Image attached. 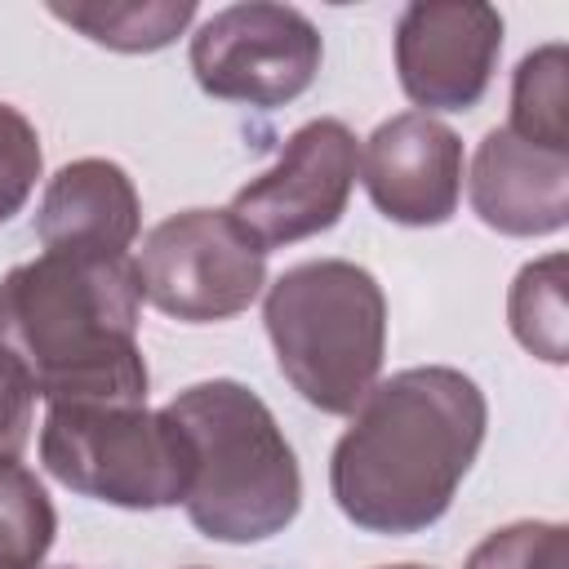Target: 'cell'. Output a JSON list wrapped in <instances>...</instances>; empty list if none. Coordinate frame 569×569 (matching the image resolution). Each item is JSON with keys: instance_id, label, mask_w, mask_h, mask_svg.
Returning <instances> with one entry per match:
<instances>
[{"instance_id": "cell-1", "label": "cell", "mask_w": 569, "mask_h": 569, "mask_svg": "<svg viewBox=\"0 0 569 569\" xmlns=\"http://www.w3.org/2000/svg\"><path fill=\"white\" fill-rule=\"evenodd\" d=\"M485 427L489 405L471 373L453 365L400 369L356 405L329 458V493L365 533H427L467 480Z\"/></svg>"}, {"instance_id": "cell-2", "label": "cell", "mask_w": 569, "mask_h": 569, "mask_svg": "<svg viewBox=\"0 0 569 569\" xmlns=\"http://www.w3.org/2000/svg\"><path fill=\"white\" fill-rule=\"evenodd\" d=\"M133 258L40 253L0 280V365L44 405H147Z\"/></svg>"}, {"instance_id": "cell-3", "label": "cell", "mask_w": 569, "mask_h": 569, "mask_svg": "<svg viewBox=\"0 0 569 569\" xmlns=\"http://www.w3.org/2000/svg\"><path fill=\"white\" fill-rule=\"evenodd\" d=\"M164 413L191 445L187 520L213 542H267L302 507V471L276 413L236 378H209L178 391Z\"/></svg>"}, {"instance_id": "cell-4", "label": "cell", "mask_w": 569, "mask_h": 569, "mask_svg": "<svg viewBox=\"0 0 569 569\" xmlns=\"http://www.w3.org/2000/svg\"><path fill=\"white\" fill-rule=\"evenodd\" d=\"M262 325L284 382L320 413H356L387 356V298L369 267L311 258L280 271Z\"/></svg>"}, {"instance_id": "cell-5", "label": "cell", "mask_w": 569, "mask_h": 569, "mask_svg": "<svg viewBox=\"0 0 569 569\" xmlns=\"http://www.w3.org/2000/svg\"><path fill=\"white\" fill-rule=\"evenodd\" d=\"M40 462L71 493L124 511L178 507L191 485L182 427L147 405H49Z\"/></svg>"}, {"instance_id": "cell-6", "label": "cell", "mask_w": 569, "mask_h": 569, "mask_svg": "<svg viewBox=\"0 0 569 569\" xmlns=\"http://www.w3.org/2000/svg\"><path fill=\"white\" fill-rule=\"evenodd\" d=\"M142 298L187 325L249 311L267 284V249L227 209H182L142 236L133 258Z\"/></svg>"}, {"instance_id": "cell-7", "label": "cell", "mask_w": 569, "mask_h": 569, "mask_svg": "<svg viewBox=\"0 0 569 569\" xmlns=\"http://www.w3.org/2000/svg\"><path fill=\"white\" fill-rule=\"evenodd\" d=\"M325 44L293 4L244 0L204 18L191 36V76L209 98L244 107H284L311 89Z\"/></svg>"}, {"instance_id": "cell-8", "label": "cell", "mask_w": 569, "mask_h": 569, "mask_svg": "<svg viewBox=\"0 0 569 569\" xmlns=\"http://www.w3.org/2000/svg\"><path fill=\"white\" fill-rule=\"evenodd\" d=\"M360 173L356 133L333 120H307L280 147V160L231 196V218L271 253L307 236L329 231L351 200Z\"/></svg>"}, {"instance_id": "cell-9", "label": "cell", "mask_w": 569, "mask_h": 569, "mask_svg": "<svg viewBox=\"0 0 569 569\" xmlns=\"http://www.w3.org/2000/svg\"><path fill=\"white\" fill-rule=\"evenodd\" d=\"M502 53V13L476 0H413L396 18V76L405 98L431 111H471Z\"/></svg>"}, {"instance_id": "cell-10", "label": "cell", "mask_w": 569, "mask_h": 569, "mask_svg": "<svg viewBox=\"0 0 569 569\" xmlns=\"http://www.w3.org/2000/svg\"><path fill=\"white\" fill-rule=\"evenodd\" d=\"M373 209L400 227H440L462 200V138L422 111L382 120L360 151Z\"/></svg>"}, {"instance_id": "cell-11", "label": "cell", "mask_w": 569, "mask_h": 569, "mask_svg": "<svg viewBox=\"0 0 569 569\" xmlns=\"http://www.w3.org/2000/svg\"><path fill=\"white\" fill-rule=\"evenodd\" d=\"M467 196L476 218L498 236H556L569 222V151L533 147L498 124L471 156Z\"/></svg>"}, {"instance_id": "cell-12", "label": "cell", "mask_w": 569, "mask_h": 569, "mask_svg": "<svg viewBox=\"0 0 569 569\" xmlns=\"http://www.w3.org/2000/svg\"><path fill=\"white\" fill-rule=\"evenodd\" d=\"M142 227V200L133 178L102 156L62 164L40 196L36 236L44 253H102L129 258Z\"/></svg>"}, {"instance_id": "cell-13", "label": "cell", "mask_w": 569, "mask_h": 569, "mask_svg": "<svg viewBox=\"0 0 569 569\" xmlns=\"http://www.w3.org/2000/svg\"><path fill=\"white\" fill-rule=\"evenodd\" d=\"M49 13L102 49L156 53L191 27L196 0H71V4L53 0Z\"/></svg>"}, {"instance_id": "cell-14", "label": "cell", "mask_w": 569, "mask_h": 569, "mask_svg": "<svg viewBox=\"0 0 569 569\" xmlns=\"http://www.w3.org/2000/svg\"><path fill=\"white\" fill-rule=\"evenodd\" d=\"M507 129L533 147L569 151V49L560 40L538 44L516 62Z\"/></svg>"}, {"instance_id": "cell-15", "label": "cell", "mask_w": 569, "mask_h": 569, "mask_svg": "<svg viewBox=\"0 0 569 569\" xmlns=\"http://www.w3.org/2000/svg\"><path fill=\"white\" fill-rule=\"evenodd\" d=\"M507 325L516 342L547 360L565 365L569 360V316H565V253L533 258L516 271L511 293H507Z\"/></svg>"}, {"instance_id": "cell-16", "label": "cell", "mask_w": 569, "mask_h": 569, "mask_svg": "<svg viewBox=\"0 0 569 569\" xmlns=\"http://www.w3.org/2000/svg\"><path fill=\"white\" fill-rule=\"evenodd\" d=\"M58 538V511L18 458H0V569H40Z\"/></svg>"}, {"instance_id": "cell-17", "label": "cell", "mask_w": 569, "mask_h": 569, "mask_svg": "<svg viewBox=\"0 0 569 569\" xmlns=\"http://www.w3.org/2000/svg\"><path fill=\"white\" fill-rule=\"evenodd\" d=\"M462 569H569V529L560 520H516L471 547Z\"/></svg>"}, {"instance_id": "cell-18", "label": "cell", "mask_w": 569, "mask_h": 569, "mask_svg": "<svg viewBox=\"0 0 569 569\" xmlns=\"http://www.w3.org/2000/svg\"><path fill=\"white\" fill-rule=\"evenodd\" d=\"M40 169H44V151H40L36 124L18 107L0 102V222L22 213Z\"/></svg>"}, {"instance_id": "cell-19", "label": "cell", "mask_w": 569, "mask_h": 569, "mask_svg": "<svg viewBox=\"0 0 569 569\" xmlns=\"http://www.w3.org/2000/svg\"><path fill=\"white\" fill-rule=\"evenodd\" d=\"M31 391L0 365V458H18L31 436Z\"/></svg>"}, {"instance_id": "cell-20", "label": "cell", "mask_w": 569, "mask_h": 569, "mask_svg": "<svg viewBox=\"0 0 569 569\" xmlns=\"http://www.w3.org/2000/svg\"><path fill=\"white\" fill-rule=\"evenodd\" d=\"M382 569H427V565H382Z\"/></svg>"}, {"instance_id": "cell-21", "label": "cell", "mask_w": 569, "mask_h": 569, "mask_svg": "<svg viewBox=\"0 0 569 569\" xmlns=\"http://www.w3.org/2000/svg\"><path fill=\"white\" fill-rule=\"evenodd\" d=\"M196 569H200V565H196Z\"/></svg>"}]
</instances>
